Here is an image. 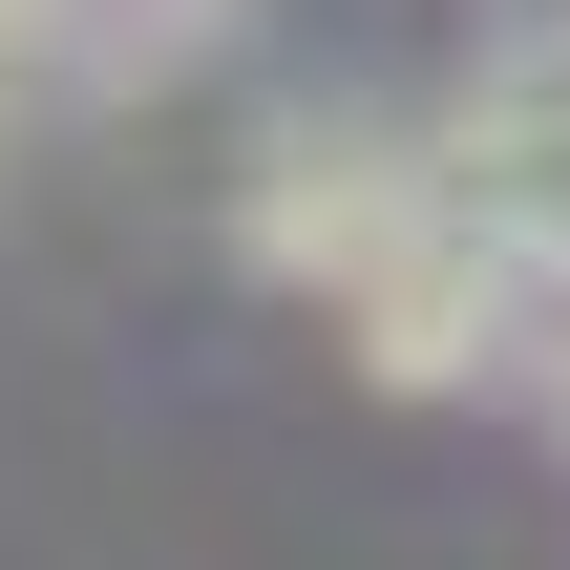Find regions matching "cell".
<instances>
[{"instance_id": "3957f363", "label": "cell", "mask_w": 570, "mask_h": 570, "mask_svg": "<svg viewBox=\"0 0 570 570\" xmlns=\"http://www.w3.org/2000/svg\"><path fill=\"white\" fill-rule=\"evenodd\" d=\"M21 63H42V21H0V127H21Z\"/></svg>"}, {"instance_id": "7a4b0ae2", "label": "cell", "mask_w": 570, "mask_h": 570, "mask_svg": "<svg viewBox=\"0 0 570 570\" xmlns=\"http://www.w3.org/2000/svg\"><path fill=\"white\" fill-rule=\"evenodd\" d=\"M423 169H444V212H487V233L529 254V296H550L570 275V42H508V63L444 106Z\"/></svg>"}, {"instance_id": "6da1fadb", "label": "cell", "mask_w": 570, "mask_h": 570, "mask_svg": "<svg viewBox=\"0 0 570 570\" xmlns=\"http://www.w3.org/2000/svg\"><path fill=\"white\" fill-rule=\"evenodd\" d=\"M423 212H444V169H423V148H381V127H275V148H254V275L360 296Z\"/></svg>"}]
</instances>
